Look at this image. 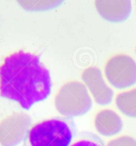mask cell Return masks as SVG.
<instances>
[{
  "instance_id": "ba28073f",
  "label": "cell",
  "mask_w": 136,
  "mask_h": 146,
  "mask_svg": "<svg viewBox=\"0 0 136 146\" xmlns=\"http://www.w3.org/2000/svg\"><path fill=\"white\" fill-rule=\"evenodd\" d=\"M96 131L105 137L117 135L123 128V122L120 116L112 110L105 109L99 111L94 119Z\"/></svg>"
},
{
  "instance_id": "8992f818",
  "label": "cell",
  "mask_w": 136,
  "mask_h": 146,
  "mask_svg": "<svg viewBox=\"0 0 136 146\" xmlns=\"http://www.w3.org/2000/svg\"><path fill=\"white\" fill-rule=\"evenodd\" d=\"M82 78L97 104L106 105L112 102L113 90L105 83L99 68L91 66L86 69L82 73Z\"/></svg>"
},
{
  "instance_id": "277c9868",
  "label": "cell",
  "mask_w": 136,
  "mask_h": 146,
  "mask_svg": "<svg viewBox=\"0 0 136 146\" xmlns=\"http://www.w3.org/2000/svg\"><path fill=\"white\" fill-rule=\"evenodd\" d=\"M105 73L109 82L115 88H128L136 82V62L127 55H115L107 62Z\"/></svg>"
},
{
  "instance_id": "7c38bea8",
  "label": "cell",
  "mask_w": 136,
  "mask_h": 146,
  "mask_svg": "<svg viewBox=\"0 0 136 146\" xmlns=\"http://www.w3.org/2000/svg\"><path fill=\"white\" fill-rule=\"evenodd\" d=\"M106 146H136V140L129 136H122L114 139Z\"/></svg>"
},
{
  "instance_id": "6da1fadb",
  "label": "cell",
  "mask_w": 136,
  "mask_h": 146,
  "mask_svg": "<svg viewBox=\"0 0 136 146\" xmlns=\"http://www.w3.org/2000/svg\"><path fill=\"white\" fill-rule=\"evenodd\" d=\"M51 87L50 72L36 55L19 50L5 58L0 66V95L26 110L45 100Z\"/></svg>"
},
{
  "instance_id": "52a82bcc",
  "label": "cell",
  "mask_w": 136,
  "mask_h": 146,
  "mask_svg": "<svg viewBox=\"0 0 136 146\" xmlns=\"http://www.w3.org/2000/svg\"><path fill=\"white\" fill-rule=\"evenodd\" d=\"M95 5L102 17L111 22H121L127 19L132 9L130 0H96Z\"/></svg>"
},
{
  "instance_id": "5b68a950",
  "label": "cell",
  "mask_w": 136,
  "mask_h": 146,
  "mask_svg": "<svg viewBox=\"0 0 136 146\" xmlns=\"http://www.w3.org/2000/svg\"><path fill=\"white\" fill-rule=\"evenodd\" d=\"M33 119L27 114L15 113L0 122V145L17 146L24 142L31 128Z\"/></svg>"
},
{
  "instance_id": "9c48e42d",
  "label": "cell",
  "mask_w": 136,
  "mask_h": 146,
  "mask_svg": "<svg viewBox=\"0 0 136 146\" xmlns=\"http://www.w3.org/2000/svg\"><path fill=\"white\" fill-rule=\"evenodd\" d=\"M115 103L117 108L125 115L136 117V88L118 94Z\"/></svg>"
},
{
  "instance_id": "8fae6325",
  "label": "cell",
  "mask_w": 136,
  "mask_h": 146,
  "mask_svg": "<svg viewBox=\"0 0 136 146\" xmlns=\"http://www.w3.org/2000/svg\"><path fill=\"white\" fill-rule=\"evenodd\" d=\"M69 146H101L96 142L91 135L81 133L76 135Z\"/></svg>"
},
{
  "instance_id": "3957f363",
  "label": "cell",
  "mask_w": 136,
  "mask_h": 146,
  "mask_svg": "<svg viewBox=\"0 0 136 146\" xmlns=\"http://www.w3.org/2000/svg\"><path fill=\"white\" fill-rule=\"evenodd\" d=\"M58 113L67 118L82 115L90 111L92 100L85 85L72 81L63 85L55 98Z\"/></svg>"
},
{
  "instance_id": "4fadbf2b",
  "label": "cell",
  "mask_w": 136,
  "mask_h": 146,
  "mask_svg": "<svg viewBox=\"0 0 136 146\" xmlns=\"http://www.w3.org/2000/svg\"></svg>"
},
{
  "instance_id": "7a4b0ae2",
  "label": "cell",
  "mask_w": 136,
  "mask_h": 146,
  "mask_svg": "<svg viewBox=\"0 0 136 146\" xmlns=\"http://www.w3.org/2000/svg\"><path fill=\"white\" fill-rule=\"evenodd\" d=\"M70 118H53L31 126L23 146H69L77 135Z\"/></svg>"
},
{
  "instance_id": "30bf717a",
  "label": "cell",
  "mask_w": 136,
  "mask_h": 146,
  "mask_svg": "<svg viewBox=\"0 0 136 146\" xmlns=\"http://www.w3.org/2000/svg\"><path fill=\"white\" fill-rule=\"evenodd\" d=\"M61 1H19L23 8L29 11H38L46 10L56 7Z\"/></svg>"
}]
</instances>
